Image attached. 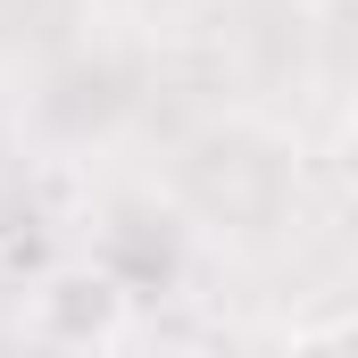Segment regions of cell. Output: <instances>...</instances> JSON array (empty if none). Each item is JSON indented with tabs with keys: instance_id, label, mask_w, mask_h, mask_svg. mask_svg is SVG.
Returning a JSON list of instances; mask_svg holds the SVG:
<instances>
[{
	"instance_id": "obj_2",
	"label": "cell",
	"mask_w": 358,
	"mask_h": 358,
	"mask_svg": "<svg viewBox=\"0 0 358 358\" xmlns=\"http://www.w3.org/2000/svg\"><path fill=\"white\" fill-rule=\"evenodd\" d=\"M292 358H350V317H317V325H292Z\"/></svg>"
},
{
	"instance_id": "obj_1",
	"label": "cell",
	"mask_w": 358,
	"mask_h": 358,
	"mask_svg": "<svg viewBox=\"0 0 358 358\" xmlns=\"http://www.w3.org/2000/svg\"><path fill=\"white\" fill-rule=\"evenodd\" d=\"M125 300L134 292L100 267V259H67V267H42L25 283V325L50 350H108L125 334Z\"/></svg>"
}]
</instances>
